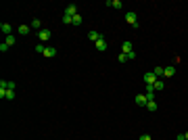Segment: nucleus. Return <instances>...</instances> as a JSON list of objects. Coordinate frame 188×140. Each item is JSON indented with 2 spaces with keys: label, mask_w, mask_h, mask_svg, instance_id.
I'll return each instance as SVG.
<instances>
[{
  "label": "nucleus",
  "mask_w": 188,
  "mask_h": 140,
  "mask_svg": "<svg viewBox=\"0 0 188 140\" xmlns=\"http://www.w3.org/2000/svg\"><path fill=\"white\" fill-rule=\"evenodd\" d=\"M126 21L130 23L132 27H138V15H136L134 11H128V13H126Z\"/></svg>",
  "instance_id": "nucleus-1"
},
{
  "label": "nucleus",
  "mask_w": 188,
  "mask_h": 140,
  "mask_svg": "<svg viewBox=\"0 0 188 140\" xmlns=\"http://www.w3.org/2000/svg\"><path fill=\"white\" fill-rule=\"evenodd\" d=\"M38 40L44 44V42H48L50 40V29H42V32H38Z\"/></svg>",
  "instance_id": "nucleus-2"
},
{
  "label": "nucleus",
  "mask_w": 188,
  "mask_h": 140,
  "mask_svg": "<svg viewBox=\"0 0 188 140\" xmlns=\"http://www.w3.org/2000/svg\"><path fill=\"white\" fill-rule=\"evenodd\" d=\"M132 50H134V44H132L130 40H126V42L121 44V52H126V55H130Z\"/></svg>",
  "instance_id": "nucleus-3"
},
{
  "label": "nucleus",
  "mask_w": 188,
  "mask_h": 140,
  "mask_svg": "<svg viewBox=\"0 0 188 140\" xmlns=\"http://www.w3.org/2000/svg\"><path fill=\"white\" fill-rule=\"evenodd\" d=\"M100 38H103V36H100V34H98L96 29H92V32H88V40H92L94 44H96V42H98Z\"/></svg>",
  "instance_id": "nucleus-4"
},
{
  "label": "nucleus",
  "mask_w": 188,
  "mask_h": 140,
  "mask_svg": "<svg viewBox=\"0 0 188 140\" xmlns=\"http://www.w3.org/2000/svg\"><path fill=\"white\" fill-rule=\"evenodd\" d=\"M65 15H67V17H75V15H77V6H75V4H69V6L65 9Z\"/></svg>",
  "instance_id": "nucleus-5"
},
{
  "label": "nucleus",
  "mask_w": 188,
  "mask_h": 140,
  "mask_svg": "<svg viewBox=\"0 0 188 140\" xmlns=\"http://www.w3.org/2000/svg\"><path fill=\"white\" fill-rule=\"evenodd\" d=\"M146 103H149V98L144 94H136V105L138 107H146Z\"/></svg>",
  "instance_id": "nucleus-6"
},
{
  "label": "nucleus",
  "mask_w": 188,
  "mask_h": 140,
  "mask_svg": "<svg viewBox=\"0 0 188 140\" xmlns=\"http://www.w3.org/2000/svg\"><path fill=\"white\" fill-rule=\"evenodd\" d=\"M176 73V67L174 65H169V67H163V78H171Z\"/></svg>",
  "instance_id": "nucleus-7"
},
{
  "label": "nucleus",
  "mask_w": 188,
  "mask_h": 140,
  "mask_svg": "<svg viewBox=\"0 0 188 140\" xmlns=\"http://www.w3.org/2000/svg\"><path fill=\"white\" fill-rule=\"evenodd\" d=\"M29 27H32V29H36V32H42V29H44V27H42V21H40V19H34V21L29 23Z\"/></svg>",
  "instance_id": "nucleus-8"
},
{
  "label": "nucleus",
  "mask_w": 188,
  "mask_h": 140,
  "mask_svg": "<svg viewBox=\"0 0 188 140\" xmlns=\"http://www.w3.org/2000/svg\"><path fill=\"white\" fill-rule=\"evenodd\" d=\"M144 82H146V86H149V84H153V86H155L157 75H155V73H144Z\"/></svg>",
  "instance_id": "nucleus-9"
},
{
  "label": "nucleus",
  "mask_w": 188,
  "mask_h": 140,
  "mask_svg": "<svg viewBox=\"0 0 188 140\" xmlns=\"http://www.w3.org/2000/svg\"><path fill=\"white\" fill-rule=\"evenodd\" d=\"M55 55H57V48H52V46H46L44 57H48V59H50V57H55Z\"/></svg>",
  "instance_id": "nucleus-10"
},
{
  "label": "nucleus",
  "mask_w": 188,
  "mask_h": 140,
  "mask_svg": "<svg viewBox=\"0 0 188 140\" xmlns=\"http://www.w3.org/2000/svg\"><path fill=\"white\" fill-rule=\"evenodd\" d=\"M29 29H32L29 25H19V27H17V32H19L21 36H27V34H29Z\"/></svg>",
  "instance_id": "nucleus-11"
},
{
  "label": "nucleus",
  "mask_w": 188,
  "mask_h": 140,
  "mask_svg": "<svg viewBox=\"0 0 188 140\" xmlns=\"http://www.w3.org/2000/svg\"><path fill=\"white\" fill-rule=\"evenodd\" d=\"M0 32L6 34V36H11V25H9V23H0Z\"/></svg>",
  "instance_id": "nucleus-12"
},
{
  "label": "nucleus",
  "mask_w": 188,
  "mask_h": 140,
  "mask_svg": "<svg viewBox=\"0 0 188 140\" xmlns=\"http://www.w3.org/2000/svg\"><path fill=\"white\" fill-rule=\"evenodd\" d=\"M96 48L103 52V50H107V42H105V38H100L98 42H96Z\"/></svg>",
  "instance_id": "nucleus-13"
},
{
  "label": "nucleus",
  "mask_w": 188,
  "mask_h": 140,
  "mask_svg": "<svg viewBox=\"0 0 188 140\" xmlns=\"http://www.w3.org/2000/svg\"><path fill=\"white\" fill-rule=\"evenodd\" d=\"M146 109H149L151 113H155V111H157V103H155V101H149V103H146Z\"/></svg>",
  "instance_id": "nucleus-14"
},
{
  "label": "nucleus",
  "mask_w": 188,
  "mask_h": 140,
  "mask_svg": "<svg viewBox=\"0 0 188 140\" xmlns=\"http://www.w3.org/2000/svg\"><path fill=\"white\" fill-rule=\"evenodd\" d=\"M71 25H82V15H75V17H71Z\"/></svg>",
  "instance_id": "nucleus-15"
},
{
  "label": "nucleus",
  "mask_w": 188,
  "mask_h": 140,
  "mask_svg": "<svg viewBox=\"0 0 188 140\" xmlns=\"http://www.w3.org/2000/svg\"><path fill=\"white\" fill-rule=\"evenodd\" d=\"M44 50H46V46H44L42 42H38V44H36V52H38V55H44Z\"/></svg>",
  "instance_id": "nucleus-16"
},
{
  "label": "nucleus",
  "mask_w": 188,
  "mask_h": 140,
  "mask_svg": "<svg viewBox=\"0 0 188 140\" xmlns=\"http://www.w3.org/2000/svg\"><path fill=\"white\" fill-rule=\"evenodd\" d=\"M15 42H17V40H15V36L11 34V36H6V42H4V44H9V46H13Z\"/></svg>",
  "instance_id": "nucleus-17"
},
{
  "label": "nucleus",
  "mask_w": 188,
  "mask_h": 140,
  "mask_svg": "<svg viewBox=\"0 0 188 140\" xmlns=\"http://www.w3.org/2000/svg\"><path fill=\"white\" fill-rule=\"evenodd\" d=\"M6 101H13L15 98V90H6V96H4Z\"/></svg>",
  "instance_id": "nucleus-18"
},
{
  "label": "nucleus",
  "mask_w": 188,
  "mask_h": 140,
  "mask_svg": "<svg viewBox=\"0 0 188 140\" xmlns=\"http://www.w3.org/2000/svg\"><path fill=\"white\" fill-rule=\"evenodd\" d=\"M117 61H119V63H126V61H128V55H126V52H119V57H117Z\"/></svg>",
  "instance_id": "nucleus-19"
},
{
  "label": "nucleus",
  "mask_w": 188,
  "mask_h": 140,
  "mask_svg": "<svg viewBox=\"0 0 188 140\" xmlns=\"http://www.w3.org/2000/svg\"><path fill=\"white\" fill-rule=\"evenodd\" d=\"M163 86H165V84H163L161 80H157V82H155V90H163Z\"/></svg>",
  "instance_id": "nucleus-20"
},
{
  "label": "nucleus",
  "mask_w": 188,
  "mask_h": 140,
  "mask_svg": "<svg viewBox=\"0 0 188 140\" xmlns=\"http://www.w3.org/2000/svg\"><path fill=\"white\" fill-rule=\"evenodd\" d=\"M111 6H113V9H121V6H123V4H121V2H119V0H113V2H111Z\"/></svg>",
  "instance_id": "nucleus-21"
},
{
  "label": "nucleus",
  "mask_w": 188,
  "mask_h": 140,
  "mask_svg": "<svg viewBox=\"0 0 188 140\" xmlns=\"http://www.w3.org/2000/svg\"><path fill=\"white\" fill-rule=\"evenodd\" d=\"M153 73H155L157 78H159V75H163V67H155V71H153Z\"/></svg>",
  "instance_id": "nucleus-22"
},
{
  "label": "nucleus",
  "mask_w": 188,
  "mask_h": 140,
  "mask_svg": "<svg viewBox=\"0 0 188 140\" xmlns=\"http://www.w3.org/2000/svg\"><path fill=\"white\" fill-rule=\"evenodd\" d=\"M63 23H67V25H71V17H67V15H63Z\"/></svg>",
  "instance_id": "nucleus-23"
},
{
  "label": "nucleus",
  "mask_w": 188,
  "mask_h": 140,
  "mask_svg": "<svg viewBox=\"0 0 188 140\" xmlns=\"http://www.w3.org/2000/svg\"><path fill=\"white\" fill-rule=\"evenodd\" d=\"M138 140H153V138H151V136H149V134H142V136H140V138H138Z\"/></svg>",
  "instance_id": "nucleus-24"
},
{
  "label": "nucleus",
  "mask_w": 188,
  "mask_h": 140,
  "mask_svg": "<svg viewBox=\"0 0 188 140\" xmlns=\"http://www.w3.org/2000/svg\"><path fill=\"white\" fill-rule=\"evenodd\" d=\"M176 140H186V136H184V134H178V136H176Z\"/></svg>",
  "instance_id": "nucleus-25"
},
{
  "label": "nucleus",
  "mask_w": 188,
  "mask_h": 140,
  "mask_svg": "<svg viewBox=\"0 0 188 140\" xmlns=\"http://www.w3.org/2000/svg\"><path fill=\"white\" fill-rule=\"evenodd\" d=\"M184 136H186V140H188V132H186V134H184Z\"/></svg>",
  "instance_id": "nucleus-26"
}]
</instances>
